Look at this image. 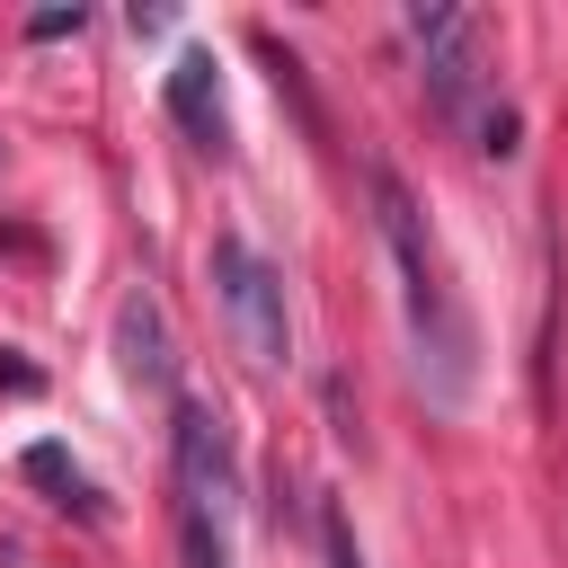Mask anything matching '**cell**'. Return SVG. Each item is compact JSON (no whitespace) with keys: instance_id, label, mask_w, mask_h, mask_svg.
I'll return each mask as SVG.
<instances>
[{"instance_id":"cell-1","label":"cell","mask_w":568,"mask_h":568,"mask_svg":"<svg viewBox=\"0 0 568 568\" xmlns=\"http://www.w3.org/2000/svg\"><path fill=\"white\" fill-rule=\"evenodd\" d=\"M373 222H382V248H390V266H399V293H408V337H417L426 355H444V373L462 382V320H453V293H444V275H435L426 222H417V204H408V186H399L390 169H373Z\"/></svg>"},{"instance_id":"cell-2","label":"cell","mask_w":568,"mask_h":568,"mask_svg":"<svg viewBox=\"0 0 568 568\" xmlns=\"http://www.w3.org/2000/svg\"><path fill=\"white\" fill-rule=\"evenodd\" d=\"M213 293H222V311H231V337H240V355L257 364V373H275L284 355H293V328H284V275L248 248V240H213Z\"/></svg>"},{"instance_id":"cell-3","label":"cell","mask_w":568,"mask_h":568,"mask_svg":"<svg viewBox=\"0 0 568 568\" xmlns=\"http://www.w3.org/2000/svg\"><path fill=\"white\" fill-rule=\"evenodd\" d=\"M408 36H417V53H426L435 106H444V115H470V106H479V36H470V18L444 9V0H417V9H408Z\"/></svg>"},{"instance_id":"cell-4","label":"cell","mask_w":568,"mask_h":568,"mask_svg":"<svg viewBox=\"0 0 568 568\" xmlns=\"http://www.w3.org/2000/svg\"><path fill=\"white\" fill-rule=\"evenodd\" d=\"M169 115H178V133H186L195 151H231V115H222V71H213V53H204V44H186V53L169 62Z\"/></svg>"},{"instance_id":"cell-5","label":"cell","mask_w":568,"mask_h":568,"mask_svg":"<svg viewBox=\"0 0 568 568\" xmlns=\"http://www.w3.org/2000/svg\"><path fill=\"white\" fill-rule=\"evenodd\" d=\"M178 479H186V506H195V515L231 497V435H222V417L195 408V399H178Z\"/></svg>"},{"instance_id":"cell-6","label":"cell","mask_w":568,"mask_h":568,"mask_svg":"<svg viewBox=\"0 0 568 568\" xmlns=\"http://www.w3.org/2000/svg\"><path fill=\"white\" fill-rule=\"evenodd\" d=\"M115 346H124V373H133L142 390H178L169 328H160V302H151V293H124V302H115Z\"/></svg>"},{"instance_id":"cell-7","label":"cell","mask_w":568,"mask_h":568,"mask_svg":"<svg viewBox=\"0 0 568 568\" xmlns=\"http://www.w3.org/2000/svg\"><path fill=\"white\" fill-rule=\"evenodd\" d=\"M53 506H80V515H98V497H89V479H80V462L62 453V444H27V462H18Z\"/></svg>"},{"instance_id":"cell-8","label":"cell","mask_w":568,"mask_h":568,"mask_svg":"<svg viewBox=\"0 0 568 568\" xmlns=\"http://www.w3.org/2000/svg\"><path fill=\"white\" fill-rule=\"evenodd\" d=\"M186 568H231V559H222V541H213V524H204L195 506H186Z\"/></svg>"},{"instance_id":"cell-9","label":"cell","mask_w":568,"mask_h":568,"mask_svg":"<svg viewBox=\"0 0 568 568\" xmlns=\"http://www.w3.org/2000/svg\"><path fill=\"white\" fill-rule=\"evenodd\" d=\"M320 541H328V568H364V550H355V532H346V515H337V506H328Z\"/></svg>"},{"instance_id":"cell-10","label":"cell","mask_w":568,"mask_h":568,"mask_svg":"<svg viewBox=\"0 0 568 568\" xmlns=\"http://www.w3.org/2000/svg\"><path fill=\"white\" fill-rule=\"evenodd\" d=\"M27 36H36V44H53V36H80V0H71V9H36V18H27Z\"/></svg>"}]
</instances>
